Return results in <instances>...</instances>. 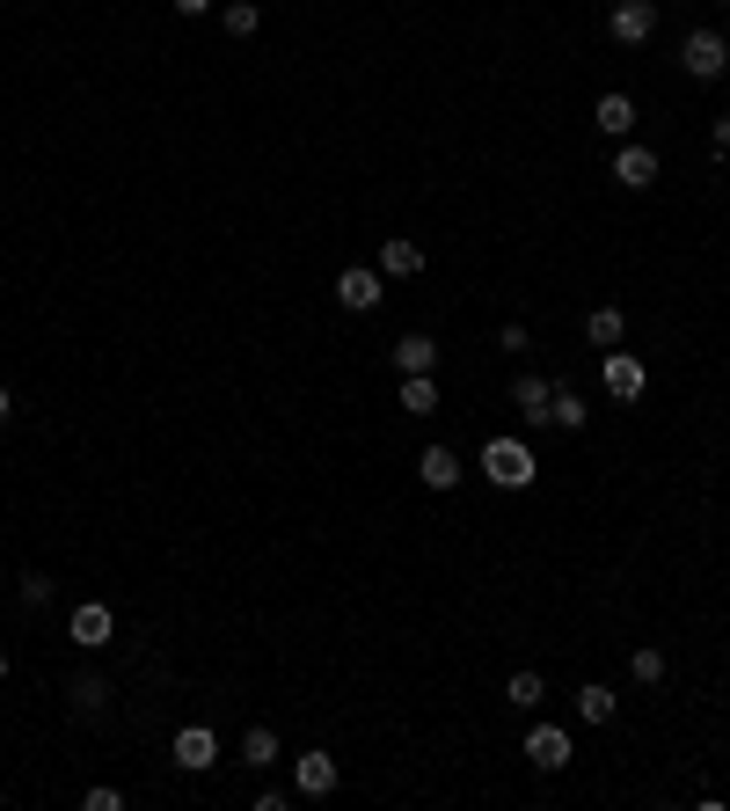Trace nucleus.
<instances>
[{
	"label": "nucleus",
	"mask_w": 730,
	"mask_h": 811,
	"mask_svg": "<svg viewBox=\"0 0 730 811\" xmlns=\"http://www.w3.org/2000/svg\"><path fill=\"white\" fill-rule=\"evenodd\" d=\"M483 476L497 483V490H526V483L540 476V460H534V446H526V439H489L483 446Z\"/></svg>",
	"instance_id": "nucleus-1"
},
{
	"label": "nucleus",
	"mask_w": 730,
	"mask_h": 811,
	"mask_svg": "<svg viewBox=\"0 0 730 811\" xmlns=\"http://www.w3.org/2000/svg\"><path fill=\"white\" fill-rule=\"evenodd\" d=\"M679 67H687V81H723V73H730V44L716 30H687Z\"/></svg>",
	"instance_id": "nucleus-2"
},
{
	"label": "nucleus",
	"mask_w": 730,
	"mask_h": 811,
	"mask_svg": "<svg viewBox=\"0 0 730 811\" xmlns=\"http://www.w3.org/2000/svg\"><path fill=\"white\" fill-rule=\"evenodd\" d=\"M607 30H614V44H650L658 37V0H614V16H607Z\"/></svg>",
	"instance_id": "nucleus-3"
},
{
	"label": "nucleus",
	"mask_w": 730,
	"mask_h": 811,
	"mask_svg": "<svg viewBox=\"0 0 730 811\" xmlns=\"http://www.w3.org/2000/svg\"><path fill=\"white\" fill-rule=\"evenodd\" d=\"M526 760H534L540 775H562V768H570V731H562V723H548V717H540L534 731H526Z\"/></svg>",
	"instance_id": "nucleus-4"
},
{
	"label": "nucleus",
	"mask_w": 730,
	"mask_h": 811,
	"mask_svg": "<svg viewBox=\"0 0 730 811\" xmlns=\"http://www.w3.org/2000/svg\"><path fill=\"white\" fill-rule=\"evenodd\" d=\"M387 293H381V271H365V264H351L344 278H336V307H344V315H373V307H381Z\"/></svg>",
	"instance_id": "nucleus-5"
},
{
	"label": "nucleus",
	"mask_w": 730,
	"mask_h": 811,
	"mask_svg": "<svg viewBox=\"0 0 730 811\" xmlns=\"http://www.w3.org/2000/svg\"><path fill=\"white\" fill-rule=\"evenodd\" d=\"M599 381H607V395H614V403H636L650 373H643V358H628V352H607V358H599Z\"/></svg>",
	"instance_id": "nucleus-6"
},
{
	"label": "nucleus",
	"mask_w": 730,
	"mask_h": 811,
	"mask_svg": "<svg viewBox=\"0 0 730 811\" xmlns=\"http://www.w3.org/2000/svg\"><path fill=\"white\" fill-rule=\"evenodd\" d=\"M336 782H344V768H336L329 753H300L293 760V797H329Z\"/></svg>",
	"instance_id": "nucleus-7"
},
{
	"label": "nucleus",
	"mask_w": 730,
	"mask_h": 811,
	"mask_svg": "<svg viewBox=\"0 0 730 811\" xmlns=\"http://www.w3.org/2000/svg\"><path fill=\"white\" fill-rule=\"evenodd\" d=\"M212 760H220V739H212V723H183V731H175V768L205 775Z\"/></svg>",
	"instance_id": "nucleus-8"
},
{
	"label": "nucleus",
	"mask_w": 730,
	"mask_h": 811,
	"mask_svg": "<svg viewBox=\"0 0 730 811\" xmlns=\"http://www.w3.org/2000/svg\"><path fill=\"white\" fill-rule=\"evenodd\" d=\"M614 183H621V191H650V183H658V154L636 146V140H621V154H614Z\"/></svg>",
	"instance_id": "nucleus-9"
},
{
	"label": "nucleus",
	"mask_w": 730,
	"mask_h": 811,
	"mask_svg": "<svg viewBox=\"0 0 730 811\" xmlns=\"http://www.w3.org/2000/svg\"><path fill=\"white\" fill-rule=\"evenodd\" d=\"M110 629H118V615H110L103 600H81V607H73V643H81V651H103Z\"/></svg>",
	"instance_id": "nucleus-10"
},
{
	"label": "nucleus",
	"mask_w": 730,
	"mask_h": 811,
	"mask_svg": "<svg viewBox=\"0 0 730 811\" xmlns=\"http://www.w3.org/2000/svg\"><path fill=\"white\" fill-rule=\"evenodd\" d=\"M548 403H556V381H540V373H519V381H511V409H519L526 424H548Z\"/></svg>",
	"instance_id": "nucleus-11"
},
{
	"label": "nucleus",
	"mask_w": 730,
	"mask_h": 811,
	"mask_svg": "<svg viewBox=\"0 0 730 811\" xmlns=\"http://www.w3.org/2000/svg\"><path fill=\"white\" fill-rule=\"evenodd\" d=\"M417 271H424V242L387 234V242H381V278H417Z\"/></svg>",
	"instance_id": "nucleus-12"
},
{
	"label": "nucleus",
	"mask_w": 730,
	"mask_h": 811,
	"mask_svg": "<svg viewBox=\"0 0 730 811\" xmlns=\"http://www.w3.org/2000/svg\"><path fill=\"white\" fill-rule=\"evenodd\" d=\"M548 424H556V432H585V424H591V403L570 388V381H556V403H548Z\"/></svg>",
	"instance_id": "nucleus-13"
},
{
	"label": "nucleus",
	"mask_w": 730,
	"mask_h": 811,
	"mask_svg": "<svg viewBox=\"0 0 730 811\" xmlns=\"http://www.w3.org/2000/svg\"><path fill=\"white\" fill-rule=\"evenodd\" d=\"M417 476H424V490H453V483H460V454H453V446H424Z\"/></svg>",
	"instance_id": "nucleus-14"
},
{
	"label": "nucleus",
	"mask_w": 730,
	"mask_h": 811,
	"mask_svg": "<svg viewBox=\"0 0 730 811\" xmlns=\"http://www.w3.org/2000/svg\"><path fill=\"white\" fill-rule=\"evenodd\" d=\"M585 336H591V352H614V344L628 336V315H621V307H591V315H585Z\"/></svg>",
	"instance_id": "nucleus-15"
},
{
	"label": "nucleus",
	"mask_w": 730,
	"mask_h": 811,
	"mask_svg": "<svg viewBox=\"0 0 730 811\" xmlns=\"http://www.w3.org/2000/svg\"><path fill=\"white\" fill-rule=\"evenodd\" d=\"M599 132H607V140H628V132H636V103H628L621 89L599 95Z\"/></svg>",
	"instance_id": "nucleus-16"
},
{
	"label": "nucleus",
	"mask_w": 730,
	"mask_h": 811,
	"mask_svg": "<svg viewBox=\"0 0 730 811\" xmlns=\"http://www.w3.org/2000/svg\"><path fill=\"white\" fill-rule=\"evenodd\" d=\"M395 366H402V373H432V366H438V344H432L424 330H409V336L395 344Z\"/></svg>",
	"instance_id": "nucleus-17"
},
{
	"label": "nucleus",
	"mask_w": 730,
	"mask_h": 811,
	"mask_svg": "<svg viewBox=\"0 0 730 811\" xmlns=\"http://www.w3.org/2000/svg\"><path fill=\"white\" fill-rule=\"evenodd\" d=\"M614 688H599V680H585V688H577V723H614Z\"/></svg>",
	"instance_id": "nucleus-18"
},
{
	"label": "nucleus",
	"mask_w": 730,
	"mask_h": 811,
	"mask_svg": "<svg viewBox=\"0 0 730 811\" xmlns=\"http://www.w3.org/2000/svg\"><path fill=\"white\" fill-rule=\"evenodd\" d=\"M402 409H409V417H432L438 409V381L432 373H402Z\"/></svg>",
	"instance_id": "nucleus-19"
},
{
	"label": "nucleus",
	"mask_w": 730,
	"mask_h": 811,
	"mask_svg": "<svg viewBox=\"0 0 730 811\" xmlns=\"http://www.w3.org/2000/svg\"><path fill=\"white\" fill-rule=\"evenodd\" d=\"M242 760L249 768H271V760H278V731H271V723H249L242 731Z\"/></svg>",
	"instance_id": "nucleus-20"
},
{
	"label": "nucleus",
	"mask_w": 730,
	"mask_h": 811,
	"mask_svg": "<svg viewBox=\"0 0 730 811\" xmlns=\"http://www.w3.org/2000/svg\"><path fill=\"white\" fill-rule=\"evenodd\" d=\"M511 709H540V702H548V680H540V672L534 666H519V672H511Z\"/></svg>",
	"instance_id": "nucleus-21"
},
{
	"label": "nucleus",
	"mask_w": 730,
	"mask_h": 811,
	"mask_svg": "<svg viewBox=\"0 0 730 811\" xmlns=\"http://www.w3.org/2000/svg\"><path fill=\"white\" fill-rule=\"evenodd\" d=\"M67 702H73V709H88V717H95V709L110 702V680H103V672H81V680H73V688H67Z\"/></svg>",
	"instance_id": "nucleus-22"
},
{
	"label": "nucleus",
	"mask_w": 730,
	"mask_h": 811,
	"mask_svg": "<svg viewBox=\"0 0 730 811\" xmlns=\"http://www.w3.org/2000/svg\"><path fill=\"white\" fill-rule=\"evenodd\" d=\"M226 37H256L263 30V8H256V0H226Z\"/></svg>",
	"instance_id": "nucleus-23"
},
{
	"label": "nucleus",
	"mask_w": 730,
	"mask_h": 811,
	"mask_svg": "<svg viewBox=\"0 0 730 811\" xmlns=\"http://www.w3.org/2000/svg\"><path fill=\"white\" fill-rule=\"evenodd\" d=\"M628 672H636L643 688H658V680H665V651H658V643H636V651H628Z\"/></svg>",
	"instance_id": "nucleus-24"
},
{
	"label": "nucleus",
	"mask_w": 730,
	"mask_h": 811,
	"mask_svg": "<svg viewBox=\"0 0 730 811\" xmlns=\"http://www.w3.org/2000/svg\"><path fill=\"white\" fill-rule=\"evenodd\" d=\"M81 804H88V811H124V790H110V782H95V790H88Z\"/></svg>",
	"instance_id": "nucleus-25"
},
{
	"label": "nucleus",
	"mask_w": 730,
	"mask_h": 811,
	"mask_svg": "<svg viewBox=\"0 0 730 811\" xmlns=\"http://www.w3.org/2000/svg\"><path fill=\"white\" fill-rule=\"evenodd\" d=\"M22 600L44 607V600H52V578H44V570H30V578H22Z\"/></svg>",
	"instance_id": "nucleus-26"
},
{
	"label": "nucleus",
	"mask_w": 730,
	"mask_h": 811,
	"mask_svg": "<svg viewBox=\"0 0 730 811\" xmlns=\"http://www.w3.org/2000/svg\"><path fill=\"white\" fill-rule=\"evenodd\" d=\"M723 154H730V110L716 118V161H723Z\"/></svg>",
	"instance_id": "nucleus-27"
},
{
	"label": "nucleus",
	"mask_w": 730,
	"mask_h": 811,
	"mask_svg": "<svg viewBox=\"0 0 730 811\" xmlns=\"http://www.w3.org/2000/svg\"><path fill=\"white\" fill-rule=\"evenodd\" d=\"M175 16H191V22H197V16H212V0H175Z\"/></svg>",
	"instance_id": "nucleus-28"
},
{
	"label": "nucleus",
	"mask_w": 730,
	"mask_h": 811,
	"mask_svg": "<svg viewBox=\"0 0 730 811\" xmlns=\"http://www.w3.org/2000/svg\"><path fill=\"white\" fill-rule=\"evenodd\" d=\"M8 417H16V395H8V388H0V424H8Z\"/></svg>",
	"instance_id": "nucleus-29"
},
{
	"label": "nucleus",
	"mask_w": 730,
	"mask_h": 811,
	"mask_svg": "<svg viewBox=\"0 0 730 811\" xmlns=\"http://www.w3.org/2000/svg\"><path fill=\"white\" fill-rule=\"evenodd\" d=\"M0 680H8V651H0Z\"/></svg>",
	"instance_id": "nucleus-30"
},
{
	"label": "nucleus",
	"mask_w": 730,
	"mask_h": 811,
	"mask_svg": "<svg viewBox=\"0 0 730 811\" xmlns=\"http://www.w3.org/2000/svg\"><path fill=\"white\" fill-rule=\"evenodd\" d=\"M0 804H8V790H0Z\"/></svg>",
	"instance_id": "nucleus-31"
},
{
	"label": "nucleus",
	"mask_w": 730,
	"mask_h": 811,
	"mask_svg": "<svg viewBox=\"0 0 730 811\" xmlns=\"http://www.w3.org/2000/svg\"><path fill=\"white\" fill-rule=\"evenodd\" d=\"M723 8H730V0H723Z\"/></svg>",
	"instance_id": "nucleus-32"
}]
</instances>
